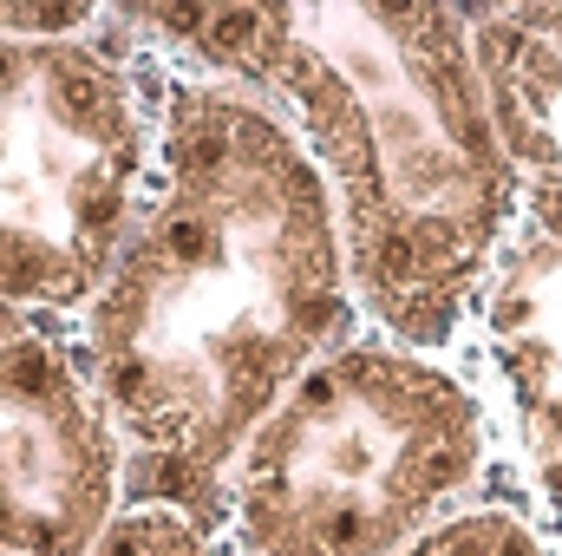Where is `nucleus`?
I'll return each instance as SVG.
<instances>
[{
	"label": "nucleus",
	"instance_id": "nucleus-5",
	"mask_svg": "<svg viewBox=\"0 0 562 556\" xmlns=\"http://www.w3.org/2000/svg\"><path fill=\"white\" fill-rule=\"evenodd\" d=\"M125 511V445L72 321L0 301V556H92Z\"/></svg>",
	"mask_w": 562,
	"mask_h": 556
},
{
	"label": "nucleus",
	"instance_id": "nucleus-10",
	"mask_svg": "<svg viewBox=\"0 0 562 556\" xmlns=\"http://www.w3.org/2000/svg\"><path fill=\"white\" fill-rule=\"evenodd\" d=\"M99 20V0H0V40H66Z\"/></svg>",
	"mask_w": 562,
	"mask_h": 556
},
{
	"label": "nucleus",
	"instance_id": "nucleus-9",
	"mask_svg": "<svg viewBox=\"0 0 562 556\" xmlns=\"http://www.w3.org/2000/svg\"><path fill=\"white\" fill-rule=\"evenodd\" d=\"M92 556H236L223 531L183 518V511H164V504H125L119 524L99 537Z\"/></svg>",
	"mask_w": 562,
	"mask_h": 556
},
{
	"label": "nucleus",
	"instance_id": "nucleus-8",
	"mask_svg": "<svg viewBox=\"0 0 562 556\" xmlns=\"http://www.w3.org/2000/svg\"><path fill=\"white\" fill-rule=\"evenodd\" d=\"M400 556H562V551L550 544V531L504 491V478H497L484 498H471L451 518H438Z\"/></svg>",
	"mask_w": 562,
	"mask_h": 556
},
{
	"label": "nucleus",
	"instance_id": "nucleus-1",
	"mask_svg": "<svg viewBox=\"0 0 562 556\" xmlns=\"http://www.w3.org/2000/svg\"><path fill=\"white\" fill-rule=\"evenodd\" d=\"M360 327L334 197L288 119L170 59L144 223L72 321L125 445V504L223 531L249 432Z\"/></svg>",
	"mask_w": 562,
	"mask_h": 556
},
{
	"label": "nucleus",
	"instance_id": "nucleus-6",
	"mask_svg": "<svg viewBox=\"0 0 562 556\" xmlns=\"http://www.w3.org/2000/svg\"><path fill=\"white\" fill-rule=\"evenodd\" d=\"M458 354L497 425L504 491L562 551V243L530 223L510 230Z\"/></svg>",
	"mask_w": 562,
	"mask_h": 556
},
{
	"label": "nucleus",
	"instance_id": "nucleus-7",
	"mask_svg": "<svg viewBox=\"0 0 562 556\" xmlns=\"http://www.w3.org/2000/svg\"><path fill=\"white\" fill-rule=\"evenodd\" d=\"M517 216L562 243V33L543 7H464Z\"/></svg>",
	"mask_w": 562,
	"mask_h": 556
},
{
	"label": "nucleus",
	"instance_id": "nucleus-4",
	"mask_svg": "<svg viewBox=\"0 0 562 556\" xmlns=\"http://www.w3.org/2000/svg\"><path fill=\"white\" fill-rule=\"evenodd\" d=\"M170 59L105 7L66 40H0V301L79 321L132 249Z\"/></svg>",
	"mask_w": 562,
	"mask_h": 556
},
{
	"label": "nucleus",
	"instance_id": "nucleus-11",
	"mask_svg": "<svg viewBox=\"0 0 562 556\" xmlns=\"http://www.w3.org/2000/svg\"><path fill=\"white\" fill-rule=\"evenodd\" d=\"M543 13H550V26L562 33V0H543Z\"/></svg>",
	"mask_w": 562,
	"mask_h": 556
},
{
	"label": "nucleus",
	"instance_id": "nucleus-3",
	"mask_svg": "<svg viewBox=\"0 0 562 556\" xmlns=\"http://www.w3.org/2000/svg\"><path fill=\"white\" fill-rule=\"evenodd\" d=\"M497 485V425L464 354L360 327L314 360L229 465L236 556H400Z\"/></svg>",
	"mask_w": 562,
	"mask_h": 556
},
{
	"label": "nucleus",
	"instance_id": "nucleus-2",
	"mask_svg": "<svg viewBox=\"0 0 562 556\" xmlns=\"http://www.w3.org/2000/svg\"><path fill=\"white\" fill-rule=\"evenodd\" d=\"M125 20L164 59L288 119L334 197L367 327L419 354L464 347L477 288L524 223L464 7L157 0Z\"/></svg>",
	"mask_w": 562,
	"mask_h": 556
}]
</instances>
